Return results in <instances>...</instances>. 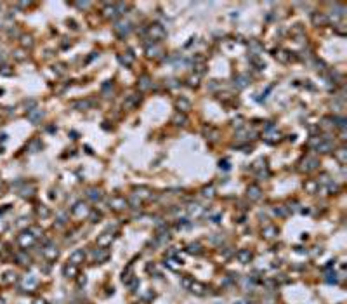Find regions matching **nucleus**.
Wrapping results in <instances>:
<instances>
[{
	"label": "nucleus",
	"instance_id": "nucleus-1",
	"mask_svg": "<svg viewBox=\"0 0 347 304\" xmlns=\"http://www.w3.org/2000/svg\"><path fill=\"white\" fill-rule=\"evenodd\" d=\"M238 257L245 263V261H250V259H252V254H250L248 250H241V252H238Z\"/></svg>",
	"mask_w": 347,
	"mask_h": 304
},
{
	"label": "nucleus",
	"instance_id": "nucleus-2",
	"mask_svg": "<svg viewBox=\"0 0 347 304\" xmlns=\"http://www.w3.org/2000/svg\"><path fill=\"white\" fill-rule=\"evenodd\" d=\"M82 257H83V252L78 250V252H75V254L71 256V263H73V264H78V261H80Z\"/></svg>",
	"mask_w": 347,
	"mask_h": 304
},
{
	"label": "nucleus",
	"instance_id": "nucleus-3",
	"mask_svg": "<svg viewBox=\"0 0 347 304\" xmlns=\"http://www.w3.org/2000/svg\"><path fill=\"white\" fill-rule=\"evenodd\" d=\"M153 33L156 37H161V35H163V30H161L160 26H153V28H151V35H153Z\"/></svg>",
	"mask_w": 347,
	"mask_h": 304
},
{
	"label": "nucleus",
	"instance_id": "nucleus-4",
	"mask_svg": "<svg viewBox=\"0 0 347 304\" xmlns=\"http://www.w3.org/2000/svg\"><path fill=\"white\" fill-rule=\"evenodd\" d=\"M250 193H252V198H259V188H255V186L250 188V190H248V195H250Z\"/></svg>",
	"mask_w": 347,
	"mask_h": 304
}]
</instances>
